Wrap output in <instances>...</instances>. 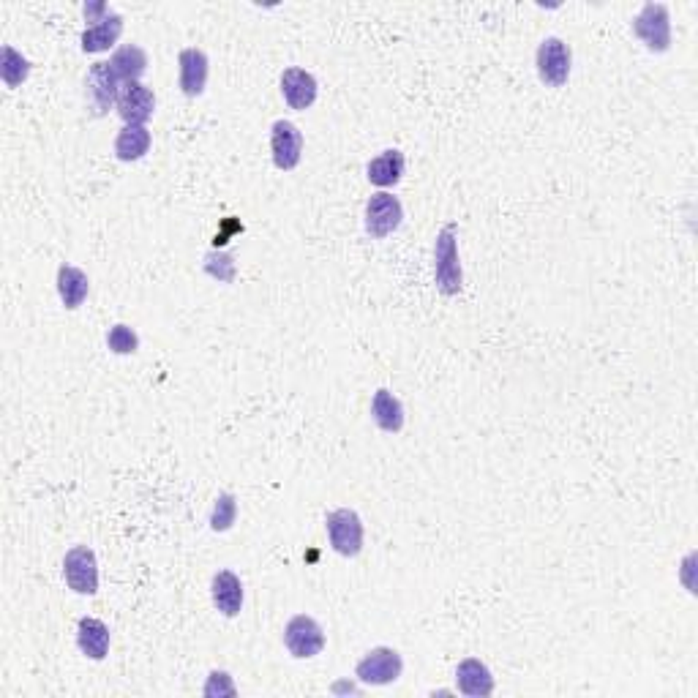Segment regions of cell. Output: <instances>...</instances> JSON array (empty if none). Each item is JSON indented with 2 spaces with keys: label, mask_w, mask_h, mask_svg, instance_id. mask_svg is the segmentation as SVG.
Masks as SVG:
<instances>
[{
  "label": "cell",
  "mask_w": 698,
  "mask_h": 698,
  "mask_svg": "<svg viewBox=\"0 0 698 698\" xmlns=\"http://www.w3.org/2000/svg\"><path fill=\"white\" fill-rule=\"evenodd\" d=\"M401 671H404V660H401V655L396 649L374 647L371 652L363 655L358 669H355V677H358L363 685L382 688V685H393V682L401 677Z\"/></svg>",
  "instance_id": "52a82bcc"
},
{
  "label": "cell",
  "mask_w": 698,
  "mask_h": 698,
  "mask_svg": "<svg viewBox=\"0 0 698 698\" xmlns=\"http://www.w3.org/2000/svg\"><path fill=\"white\" fill-rule=\"evenodd\" d=\"M633 33L647 44L649 52H658V55L669 52L671 50L669 6H666V3H647V6L639 11V17L633 20Z\"/></svg>",
  "instance_id": "7a4b0ae2"
},
{
  "label": "cell",
  "mask_w": 698,
  "mask_h": 698,
  "mask_svg": "<svg viewBox=\"0 0 698 698\" xmlns=\"http://www.w3.org/2000/svg\"><path fill=\"white\" fill-rule=\"evenodd\" d=\"M434 281L445 298H456L464 290V270L459 260V224H445L434 243Z\"/></svg>",
  "instance_id": "6da1fadb"
},
{
  "label": "cell",
  "mask_w": 698,
  "mask_h": 698,
  "mask_svg": "<svg viewBox=\"0 0 698 698\" xmlns=\"http://www.w3.org/2000/svg\"><path fill=\"white\" fill-rule=\"evenodd\" d=\"M270 150L279 170H295L303 159V131L292 120H276L270 129Z\"/></svg>",
  "instance_id": "9c48e42d"
},
{
  "label": "cell",
  "mask_w": 698,
  "mask_h": 698,
  "mask_svg": "<svg viewBox=\"0 0 698 698\" xmlns=\"http://www.w3.org/2000/svg\"><path fill=\"white\" fill-rule=\"evenodd\" d=\"M63 579L77 595L99 592V562L90 546H74L63 557Z\"/></svg>",
  "instance_id": "5b68a950"
},
{
  "label": "cell",
  "mask_w": 698,
  "mask_h": 698,
  "mask_svg": "<svg viewBox=\"0 0 698 698\" xmlns=\"http://www.w3.org/2000/svg\"><path fill=\"white\" fill-rule=\"evenodd\" d=\"M205 270H208L213 279L219 281L235 279V265H232L230 254H216V251H210L208 257H205Z\"/></svg>",
  "instance_id": "484cf974"
},
{
  "label": "cell",
  "mask_w": 698,
  "mask_h": 698,
  "mask_svg": "<svg viewBox=\"0 0 698 698\" xmlns=\"http://www.w3.org/2000/svg\"><path fill=\"white\" fill-rule=\"evenodd\" d=\"M107 347L115 355H134L140 349V336H137V330L131 328V325H115L107 333Z\"/></svg>",
  "instance_id": "d4e9b609"
},
{
  "label": "cell",
  "mask_w": 698,
  "mask_h": 698,
  "mask_svg": "<svg viewBox=\"0 0 698 698\" xmlns=\"http://www.w3.org/2000/svg\"><path fill=\"white\" fill-rule=\"evenodd\" d=\"M208 698H216V696H238V690H235V685H232V677L227 674V671H210L208 677V685H205V690H202Z\"/></svg>",
  "instance_id": "4316f807"
},
{
  "label": "cell",
  "mask_w": 698,
  "mask_h": 698,
  "mask_svg": "<svg viewBox=\"0 0 698 698\" xmlns=\"http://www.w3.org/2000/svg\"><path fill=\"white\" fill-rule=\"evenodd\" d=\"M208 55L197 47H186L180 50L178 55V69H180V90L189 96V99H197L202 96V90L208 85Z\"/></svg>",
  "instance_id": "4fadbf2b"
},
{
  "label": "cell",
  "mask_w": 698,
  "mask_h": 698,
  "mask_svg": "<svg viewBox=\"0 0 698 698\" xmlns=\"http://www.w3.org/2000/svg\"><path fill=\"white\" fill-rule=\"evenodd\" d=\"M120 80L115 77L110 63H93L88 71V80H85V88H88L90 107H93V115H107L112 110V104H118L120 96Z\"/></svg>",
  "instance_id": "8fae6325"
},
{
  "label": "cell",
  "mask_w": 698,
  "mask_h": 698,
  "mask_svg": "<svg viewBox=\"0 0 698 698\" xmlns=\"http://www.w3.org/2000/svg\"><path fill=\"white\" fill-rule=\"evenodd\" d=\"M325 529H328L330 546L341 557H358L363 551V521L355 510L339 508L328 513L325 519Z\"/></svg>",
  "instance_id": "3957f363"
},
{
  "label": "cell",
  "mask_w": 698,
  "mask_h": 698,
  "mask_svg": "<svg viewBox=\"0 0 698 698\" xmlns=\"http://www.w3.org/2000/svg\"><path fill=\"white\" fill-rule=\"evenodd\" d=\"M401 221H404V208L399 197L388 191L371 194V200L366 202V232L371 238H388L399 230Z\"/></svg>",
  "instance_id": "ba28073f"
},
{
  "label": "cell",
  "mask_w": 698,
  "mask_h": 698,
  "mask_svg": "<svg viewBox=\"0 0 698 698\" xmlns=\"http://www.w3.org/2000/svg\"><path fill=\"white\" fill-rule=\"evenodd\" d=\"M150 131L145 126H123L115 140V156L120 161H140L150 150Z\"/></svg>",
  "instance_id": "7402d4cb"
},
{
  "label": "cell",
  "mask_w": 698,
  "mask_h": 698,
  "mask_svg": "<svg viewBox=\"0 0 698 698\" xmlns=\"http://www.w3.org/2000/svg\"><path fill=\"white\" fill-rule=\"evenodd\" d=\"M570 63H573V55H570V47L565 41L557 39V36L540 41L535 66H538V77L543 85L562 88L570 77Z\"/></svg>",
  "instance_id": "8992f818"
},
{
  "label": "cell",
  "mask_w": 698,
  "mask_h": 698,
  "mask_svg": "<svg viewBox=\"0 0 698 698\" xmlns=\"http://www.w3.org/2000/svg\"><path fill=\"white\" fill-rule=\"evenodd\" d=\"M77 647L85 658L104 660L110 652V628L96 617H82L77 625Z\"/></svg>",
  "instance_id": "ac0fdd59"
},
{
  "label": "cell",
  "mask_w": 698,
  "mask_h": 698,
  "mask_svg": "<svg viewBox=\"0 0 698 698\" xmlns=\"http://www.w3.org/2000/svg\"><path fill=\"white\" fill-rule=\"evenodd\" d=\"M456 688L469 698L491 696L494 693V677H491L489 666L478 658L461 660L459 669H456Z\"/></svg>",
  "instance_id": "5bb4252c"
},
{
  "label": "cell",
  "mask_w": 698,
  "mask_h": 698,
  "mask_svg": "<svg viewBox=\"0 0 698 698\" xmlns=\"http://www.w3.org/2000/svg\"><path fill=\"white\" fill-rule=\"evenodd\" d=\"M90 281L85 276V270L74 268V265H60L58 268V295L60 303L69 311L80 309L85 298H88Z\"/></svg>",
  "instance_id": "ffe728a7"
},
{
  "label": "cell",
  "mask_w": 698,
  "mask_h": 698,
  "mask_svg": "<svg viewBox=\"0 0 698 698\" xmlns=\"http://www.w3.org/2000/svg\"><path fill=\"white\" fill-rule=\"evenodd\" d=\"M281 93H284V101L290 104V110L303 112L317 101L320 85H317L311 71L292 66V69H284V74H281Z\"/></svg>",
  "instance_id": "7c38bea8"
},
{
  "label": "cell",
  "mask_w": 698,
  "mask_h": 698,
  "mask_svg": "<svg viewBox=\"0 0 698 698\" xmlns=\"http://www.w3.org/2000/svg\"><path fill=\"white\" fill-rule=\"evenodd\" d=\"M210 598L224 617H238L243 609V584L232 570H219L210 581Z\"/></svg>",
  "instance_id": "9a60e30c"
},
{
  "label": "cell",
  "mask_w": 698,
  "mask_h": 698,
  "mask_svg": "<svg viewBox=\"0 0 698 698\" xmlns=\"http://www.w3.org/2000/svg\"><path fill=\"white\" fill-rule=\"evenodd\" d=\"M371 418L379 429L388 434H399L404 429V407L388 388H379L371 399Z\"/></svg>",
  "instance_id": "d6986e66"
},
{
  "label": "cell",
  "mask_w": 698,
  "mask_h": 698,
  "mask_svg": "<svg viewBox=\"0 0 698 698\" xmlns=\"http://www.w3.org/2000/svg\"><path fill=\"white\" fill-rule=\"evenodd\" d=\"M110 66L123 85L126 82H140L142 74L148 71V52L137 47V44H126V47L115 50V55L110 58Z\"/></svg>",
  "instance_id": "44dd1931"
},
{
  "label": "cell",
  "mask_w": 698,
  "mask_h": 698,
  "mask_svg": "<svg viewBox=\"0 0 698 698\" xmlns=\"http://www.w3.org/2000/svg\"><path fill=\"white\" fill-rule=\"evenodd\" d=\"M0 77L6 82V88H20L22 82L30 77V60L14 50L11 44L0 50Z\"/></svg>",
  "instance_id": "603a6c76"
},
{
  "label": "cell",
  "mask_w": 698,
  "mask_h": 698,
  "mask_svg": "<svg viewBox=\"0 0 698 698\" xmlns=\"http://www.w3.org/2000/svg\"><path fill=\"white\" fill-rule=\"evenodd\" d=\"M404 167H407V159L399 148L382 150L377 159L369 161L366 167V175H369L371 186L377 189H393L401 178H404Z\"/></svg>",
  "instance_id": "2e32d148"
},
{
  "label": "cell",
  "mask_w": 698,
  "mask_h": 698,
  "mask_svg": "<svg viewBox=\"0 0 698 698\" xmlns=\"http://www.w3.org/2000/svg\"><path fill=\"white\" fill-rule=\"evenodd\" d=\"M115 107H118V115L123 118L126 126H145L153 118V110H156V96L142 82H126L120 88Z\"/></svg>",
  "instance_id": "30bf717a"
},
{
  "label": "cell",
  "mask_w": 698,
  "mask_h": 698,
  "mask_svg": "<svg viewBox=\"0 0 698 698\" xmlns=\"http://www.w3.org/2000/svg\"><path fill=\"white\" fill-rule=\"evenodd\" d=\"M123 33V17L110 11L104 20L93 22L85 33H82V52L88 55H96V52H107L110 47H115Z\"/></svg>",
  "instance_id": "e0dca14e"
},
{
  "label": "cell",
  "mask_w": 698,
  "mask_h": 698,
  "mask_svg": "<svg viewBox=\"0 0 698 698\" xmlns=\"http://www.w3.org/2000/svg\"><path fill=\"white\" fill-rule=\"evenodd\" d=\"M235 516H238V499L235 494H221L213 505V513H210V529L213 532H227L235 524Z\"/></svg>",
  "instance_id": "cb8c5ba5"
},
{
  "label": "cell",
  "mask_w": 698,
  "mask_h": 698,
  "mask_svg": "<svg viewBox=\"0 0 698 698\" xmlns=\"http://www.w3.org/2000/svg\"><path fill=\"white\" fill-rule=\"evenodd\" d=\"M284 647L290 649L292 658L309 660L317 658L325 649V630L314 617L309 614H298L287 622L284 628Z\"/></svg>",
  "instance_id": "277c9868"
}]
</instances>
